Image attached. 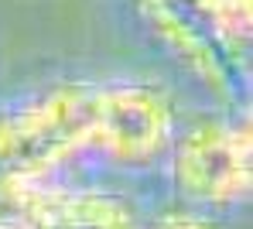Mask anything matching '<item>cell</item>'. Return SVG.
<instances>
[{"instance_id":"obj_2","label":"cell","mask_w":253,"mask_h":229,"mask_svg":"<svg viewBox=\"0 0 253 229\" xmlns=\"http://www.w3.org/2000/svg\"><path fill=\"white\" fill-rule=\"evenodd\" d=\"M168 178L188 209L226 212L250 195L253 134L247 113L206 116L178 127L168 151Z\"/></svg>"},{"instance_id":"obj_3","label":"cell","mask_w":253,"mask_h":229,"mask_svg":"<svg viewBox=\"0 0 253 229\" xmlns=\"http://www.w3.org/2000/svg\"><path fill=\"white\" fill-rule=\"evenodd\" d=\"M178 134L174 103L161 86L140 79L92 82V154L120 168L165 161Z\"/></svg>"},{"instance_id":"obj_4","label":"cell","mask_w":253,"mask_h":229,"mask_svg":"<svg viewBox=\"0 0 253 229\" xmlns=\"http://www.w3.org/2000/svg\"><path fill=\"white\" fill-rule=\"evenodd\" d=\"M137 10L147 21V28L158 35V41L178 58V65L192 79H199L212 96L229 103L247 99V86H250L247 51L212 35L181 0H137Z\"/></svg>"},{"instance_id":"obj_8","label":"cell","mask_w":253,"mask_h":229,"mask_svg":"<svg viewBox=\"0 0 253 229\" xmlns=\"http://www.w3.org/2000/svg\"><path fill=\"white\" fill-rule=\"evenodd\" d=\"M0 229H35L14 205H7L3 198H0Z\"/></svg>"},{"instance_id":"obj_6","label":"cell","mask_w":253,"mask_h":229,"mask_svg":"<svg viewBox=\"0 0 253 229\" xmlns=\"http://www.w3.org/2000/svg\"><path fill=\"white\" fill-rule=\"evenodd\" d=\"M181 3L226 45L247 51L253 24V0H181Z\"/></svg>"},{"instance_id":"obj_1","label":"cell","mask_w":253,"mask_h":229,"mask_svg":"<svg viewBox=\"0 0 253 229\" xmlns=\"http://www.w3.org/2000/svg\"><path fill=\"white\" fill-rule=\"evenodd\" d=\"M92 154V82L65 79L0 110V185H42Z\"/></svg>"},{"instance_id":"obj_5","label":"cell","mask_w":253,"mask_h":229,"mask_svg":"<svg viewBox=\"0 0 253 229\" xmlns=\"http://www.w3.org/2000/svg\"><path fill=\"white\" fill-rule=\"evenodd\" d=\"M0 198L35 229H144L137 209L117 191L62 178L42 185H0Z\"/></svg>"},{"instance_id":"obj_7","label":"cell","mask_w":253,"mask_h":229,"mask_svg":"<svg viewBox=\"0 0 253 229\" xmlns=\"http://www.w3.org/2000/svg\"><path fill=\"white\" fill-rule=\"evenodd\" d=\"M144 229H226V226H222L212 212L178 205V209H165V212H158L154 219H147Z\"/></svg>"}]
</instances>
